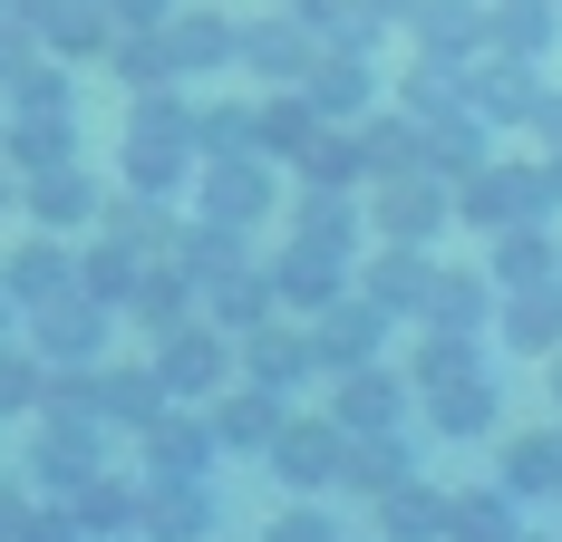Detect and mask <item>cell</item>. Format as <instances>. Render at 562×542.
Instances as JSON below:
<instances>
[{
  "label": "cell",
  "mask_w": 562,
  "mask_h": 542,
  "mask_svg": "<svg viewBox=\"0 0 562 542\" xmlns=\"http://www.w3.org/2000/svg\"><path fill=\"white\" fill-rule=\"evenodd\" d=\"M10 68H30V39H10V30H0V78H10Z\"/></svg>",
  "instance_id": "15"
},
{
  "label": "cell",
  "mask_w": 562,
  "mask_h": 542,
  "mask_svg": "<svg viewBox=\"0 0 562 542\" xmlns=\"http://www.w3.org/2000/svg\"><path fill=\"white\" fill-rule=\"evenodd\" d=\"M30 204L49 223H78L88 214V174H68V165H40V184H30Z\"/></svg>",
  "instance_id": "6"
},
{
  "label": "cell",
  "mask_w": 562,
  "mask_h": 542,
  "mask_svg": "<svg viewBox=\"0 0 562 542\" xmlns=\"http://www.w3.org/2000/svg\"><path fill=\"white\" fill-rule=\"evenodd\" d=\"M214 379H224V349H214L204 329H184V320H175V339H166V369H156V387H184V397H194V387H214Z\"/></svg>",
  "instance_id": "1"
},
{
  "label": "cell",
  "mask_w": 562,
  "mask_h": 542,
  "mask_svg": "<svg viewBox=\"0 0 562 542\" xmlns=\"http://www.w3.org/2000/svg\"><path fill=\"white\" fill-rule=\"evenodd\" d=\"M214 214H224V223L233 214H262V174H252V165H233V156L214 165Z\"/></svg>",
  "instance_id": "8"
},
{
  "label": "cell",
  "mask_w": 562,
  "mask_h": 542,
  "mask_svg": "<svg viewBox=\"0 0 562 542\" xmlns=\"http://www.w3.org/2000/svg\"><path fill=\"white\" fill-rule=\"evenodd\" d=\"M330 455H339V445H330L321 427H291V436H272V465L291 475V485H321V475H330Z\"/></svg>",
  "instance_id": "3"
},
{
  "label": "cell",
  "mask_w": 562,
  "mask_h": 542,
  "mask_svg": "<svg viewBox=\"0 0 562 542\" xmlns=\"http://www.w3.org/2000/svg\"><path fill=\"white\" fill-rule=\"evenodd\" d=\"M156 465H166V485H194V475H204V436L194 427H156Z\"/></svg>",
  "instance_id": "9"
},
{
  "label": "cell",
  "mask_w": 562,
  "mask_h": 542,
  "mask_svg": "<svg viewBox=\"0 0 562 542\" xmlns=\"http://www.w3.org/2000/svg\"><path fill=\"white\" fill-rule=\"evenodd\" d=\"M224 49H233V30H224V20H175V58H194V68H214Z\"/></svg>",
  "instance_id": "10"
},
{
  "label": "cell",
  "mask_w": 562,
  "mask_h": 542,
  "mask_svg": "<svg viewBox=\"0 0 562 542\" xmlns=\"http://www.w3.org/2000/svg\"><path fill=\"white\" fill-rule=\"evenodd\" d=\"M146 523H156V533H175V542H194L204 523H214V504L184 485V494H156V504H146Z\"/></svg>",
  "instance_id": "7"
},
{
  "label": "cell",
  "mask_w": 562,
  "mask_h": 542,
  "mask_svg": "<svg viewBox=\"0 0 562 542\" xmlns=\"http://www.w3.org/2000/svg\"><path fill=\"white\" fill-rule=\"evenodd\" d=\"M40 369H20V359H0V407H40Z\"/></svg>",
  "instance_id": "13"
},
{
  "label": "cell",
  "mask_w": 562,
  "mask_h": 542,
  "mask_svg": "<svg viewBox=\"0 0 562 542\" xmlns=\"http://www.w3.org/2000/svg\"><path fill=\"white\" fill-rule=\"evenodd\" d=\"M40 349L49 359H88L98 349V301H49L40 310Z\"/></svg>",
  "instance_id": "2"
},
{
  "label": "cell",
  "mask_w": 562,
  "mask_h": 542,
  "mask_svg": "<svg viewBox=\"0 0 562 542\" xmlns=\"http://www.w3.org/2000/svg\"><path fill=\"white\" fill-rule=\"evenodd\" d=\"M339 417H349V427H379V417H389V379H349Z\"/></svg>",
  "instance_id": "11"
},
{
  "label": "cell",
  "mask_w": 562,
  "mask_h": 542,
  "mask_svg": "<svg viewBox=\"0 0 562 542\" xmlns=\"http://www.w3.org/2000/svg\"><path fill=\"white\" fill-rule=\"evenodd\" d=\"M58 291H68V262H58L49 242H30V252L10 262V301H40V310H49Z\"/></svg>",
  "instance_id": "4"
},
{
  "label": "cell",
  "mask_w": 562,
  "mask_h": 542,
  "mask_svg": "<svg viewBox=\"0 0 562 542\" xmlns=\"http://www.w3.org/2000/svg\"><path fill=\"white\" fill-rule=\"evenodd\" d=\"M0 204H10V194H0Z\"/></svg>",
  "instance_id": "16"
},
{
  "label": "cell",
  "mask_w": 562,
  "mask_h": 542,
  "mask_svg": "<svg viewBox=\"0 0 562 542\" xmlns=\"http://www.w3.org/2000/svg\"><path fill=\"white\" fill-rule=\"evenodd\" d=\"M224 436H243V445H252V436H281L272 427V397H233V407H224Z\"/></svg>",
  "instance_id": "12"
},
{
  "label": "cell",
  "mask_w": 562,
  "mask_h": 542,
  "mask_svg": "<svg viewBox=\"0 0 562 542\" xmlns=\"http://www.w3.org/2000/svg\"><path fill=\"white\" fill-rule=\"evenodd\" d=\"M98 397L88 407H108V417H136V427H156V379H136V369H116V379H88Z\"/></svg>",
  "instance_id": "5"
},
{
  "label": "cell",
  "mask_w": 562,
  "mask_h": 542,
  "mask_svg": "<svg viewBox=\"0 0 562 542\" xmlns=\"http://www.w3.org/2000/svg\"><path fill=\"white\" fill-rule=\"evenodd\" d=\"M116 20H136V30H156V20H166V0H116Z\"/></svg>",
  "instance_id": "14"
}]
</instances>
